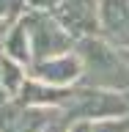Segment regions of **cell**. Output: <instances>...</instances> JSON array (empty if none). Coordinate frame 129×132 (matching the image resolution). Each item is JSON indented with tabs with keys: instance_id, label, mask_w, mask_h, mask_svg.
Here are the masks:
<instances>
[{
	"instance_id": "7",
	"label": "cell",
	"mask_w": 129,
	"mask_h": 132,
	"mask_svg": "<svg viewBox=\"0 0 129 132\" xmlns=\"http://www.w3.org/2000/svg\"><path fill=\"white\" fill-rule=\"evenodd\" d=\"M30 74L36 77V82L63 88L69 82L80 80V61H77V55H61V58H49V61H39V63L30 66Z\"/></svg>"
},
{
	"instance_id": "1",
	"label": "cell",
	"mask_w": 129,
	"mask_h": 132,
	"mask_svg": "<svg viewBox=\"0 0 129 132\" xmlns=\"http://www.w3.org/2000/svg\"><path fill=\"white\" fill-rule=\"evenodd\" d=\"M77 61H80V82L82 88L102 91H129V66L121 52L105 39L88 36L74 41Z\"/></svg>"
},
{
	"instance_id": "5",
	"label": "cell",
	"mask_w": 129,
	"mask_h": 132,
	"mask_svg": "<svg viewBox=\"0 0 129 132\" xmlns=\"http://www.w3.org/2000/svg\"><path fill=\"white\" fill-rule=\"evenodd\" d=\"M61 118L55 107H33L22 102H6L0 107V132H44Z\"/></svg>"
},
{
	"instance_id": "12",
	"label": "cell",
	"mask_w": 129,
	"mask_h": 132,
	"mask_svg": "<svg viewBox=\"0 0 129 132\" xmlns=\"http://www.w3.org/2000/svg\"><path fill=\"white\" fill-rule=\"evenodd\" d=\"M44 132H66V116H61V118H55V121L49 124Z\"/></svg>"
},
{
	"instance_id": "2",
	"label": "cell",
	"mask_w": 129,
	"mask_h": 132,
	"mask_svg": "<svg viewBox=\"0 0 129 132\" xmlns=\"http://www.w3.org/2000/svg\"><path fill=\"white\" fill-rule=\"evenodd\" d=\"M19 19H22L25 30H28V41H30V63L69 55V50L74 47V39L52 19L49 11H36V8H30V11L22 14Z\"/></svg>"
},
{
	"instance_id": "11",
	"label": "cell",
	"mask_w": 129,
	"mask_h": 132,
	"mask_svg": "<svg viewBox=\"0 0 129 132\" xmlns=\"http://www.w3.org/2000/svg\"><path fill=\"white\" fill-rule=\"evenodd\" d=\"M58 3H61V0H30V6L36 8V11H52Z\"/></svg>"
},
{
	"instance_id": "6",
	"label": "cell",
	"mask_w": 129,
	"mask_h": 132,
	"mask_svg": "<svg viewBox=\"0 0 129 132\" xmlns=\"http://www.w3.org/2000/svg\"><path fill=\"white\" fill-rule=\"evenodd\" d=\"M99 30L115 50H129V0H99Z\"/></svg>"
},
{
	"instance_id": "9",
	"label": "cell",
	"mask_w": 129,
	"mask_h": 132,
	"mask_svg": "<svg viewBox=\"0 0 129 132\" xmlns=\"http://www.w3.org/2000/svg\"><path fill=\"white\" fill-rule=\"evenodd\" d=\"M91 132H129V116L124 118H105V121H93Z\"/></svg>"
},
{
	"instance_id": "8",
	"label": "cell",
	"mask_w": 129,
	"mask_h": 132,
	"mask_svg": "<svg viewBox=\"0 0 129 132\" xmlns=\"http://www.w3.org/2000/svg\"><path fill=\"white\" fill-rule=\"evenodd\" d=\"M3 52H6L14 63H28L30 61V41H28V30H25L22 19L11 28V33H6V39H3Z\"/></svg>"
},
{
	"instance_id": "15",
	"label": "cell",
	"mask_w": 129,
	"mask_h": 132,
	"mask_svg": "<svg viewBox=\"0 0 129 132\" xmlns=\"http://www.w3.org/2000/svg\"><path fill=\"white\" fill-rule=\"evenodd\" d=\"M3 33H6V22H3V19H0V36H3Z\"/></svg>"
},
{
	"instance_id": "13",
	"label": "cell",
	"mask_w": 129,
	"mask_h": 132,
	"mask_svg": "<svg viewBox=\"0 0 129 132\" xmlns=\"http://www.w3.org/2000/svg\"><path fill=\"white\" fill-rule=\"evenodd\" d=\"M66 132H91V124H88V121H74Z\"/></svg>"
},
{
	"instance_id": "3",
	"label": "cell",
	"mask_w": 129,
	"mask_h": 132,
	"mask_svg": "<svg viewBox=\"0 0 129 132\" xmlns=\"http://www.w3.org/2000/svg\"><path fill=\"white\" fill-rule=\"evenodd\" d=\"M66 118L74 121H105V118H124L129 116V96L121 91L102 88H74L66 99Z\"/></svg>"
},
{
	"instance_id": "10",
	"label": "cell",
	"mask_w": 129,
	"mask_h": 132,
	"mask_svg": "<svg viewBox=\"0 0 129 132\" xmlns=\"http://www.w3.org/2000/svg\"><path fill=\"white\" fill-rule=\"evenodd\" d=\"M22 0H0V19L3 22H11L14 16H19V11H22V6H19Z\"/></svg>"
},
{
	"instance_id": "14",
	"label": "cell",
	"mask_w": 129,
	"mask_h": 132,
	"mask_svg": "<svg viewBox=\"0 0 129 132\" xmlns=\"http://www.w3.org/2000/svg\"><path fill=\"white\" fill-rule=\"evenodd\" d=\"M118 52H121V58L126 61V66H129V50H118Z\"/></svg>"
},
{
	"instance_id": "4",
	"label": "cell",
	"mask_w": 129,
	"mask_h": 132,
	"mask_svg": "<svg viewBox=\"0 0 129 132\" xmlns=\"http://www.w3.org/2000/svg\"><path fill=\"white\" fill-rule=\"evenodd\" d=\"M49 14L74 41L99 33V0H61Z\"/></svg>"
}]
</instances>
